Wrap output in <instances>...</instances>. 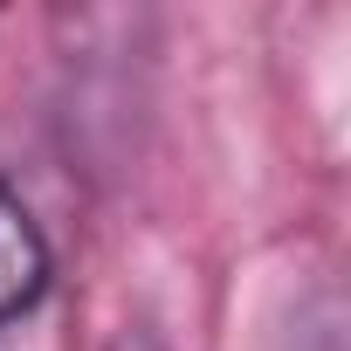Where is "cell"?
Here are the masks:
<instances>
[{
    "mask_svg": "<svg viewBox=\"0 0 351 351\" xmlns=\"http://www.w3.org/2000/svg\"><path fill=\"white\" fill-rule=\"evenodd\" d=\"M56 289V241L35 207L0 180V344H8Z\"/></svg>",
    "mask_w": 351,
    "mask_h": 351,
    "instance_id": "obj_1",
    "label": "cell"
}]
</instances>
